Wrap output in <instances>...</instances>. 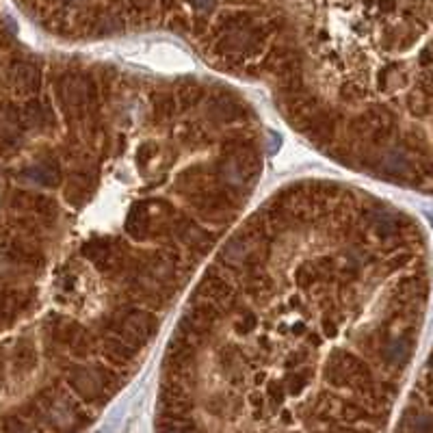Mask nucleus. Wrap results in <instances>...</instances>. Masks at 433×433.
<instances>
[]
</instances>
